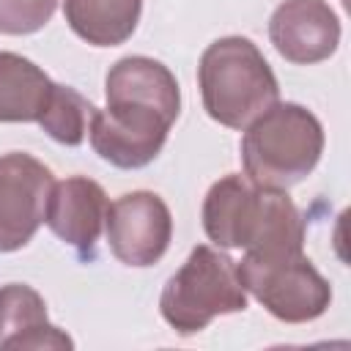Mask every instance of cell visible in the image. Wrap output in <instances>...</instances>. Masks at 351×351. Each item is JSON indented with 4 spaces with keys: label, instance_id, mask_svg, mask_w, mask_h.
I'll return each instance as SVG.
<instances>
[{
    "label": "cell",
    "instance_id": "obj_1",
    "mask_svg": "<svg viewBox=\"0 0 351 351\" xmlns=\"http://www.w3.org/2000/svg\"><path fill=\"white\" fill-rule=\"evenodd\" d=\"M203 230L217 247L271 252L304 250V222L282 189H266L230 173L203 200Z\"/></svg>",
    "mask_w": 351,
    "mask_h": 351
},
{
    "label": "cell",
    "instance_id": "obj_2",
    "mask_svg": "<svg viewBox=\"0 0 351 351\" xmlns=\"http://www.w3.org/2000/svg\"><path fill=\"white\" fill-rule=\"evenodd\" d=\"M324 154L321 121L302 104L274 101L241 137L244 176L266 189H291L302 184Z\"/></svg>",
    "mask_w": 351,
    "mask_h": 351
},
{
    "label": "cell",
    "instance_id": "obj_3",
    "mask_svg": "<svg viewBox=\"0 0 351 351\" xmlns=\"http://www.w3.org/2000/svg\"><path fill=\"white\" fill-rule=\"evenodd\" d=\"M197 82L206 112L228 129H247L280 99L271 66L244 36L211 41L200 55Z\"/></svg>",
    "mask_w": 351,
    "mask_h": 351
},
{
    "label": "cell",
    "instance_id": "obj_4",
    "mask_svg": "<svg viewBox=\"0 0 351 351\" xmlns=\"http://www.w3.org/2000/svg\"><path fill=\"white\" fill-rule=\"evenodd\" d=\"M241 310H247V291L236 274V261L208 244L189 252L159 296V313L178 335H197L217 315Z\"/></svg>",
    "mask_w": 351,
    "mask_h": 351
},
{
    "label": "cell",
    "instance_id": "obj_5",
    "mask_svg": "<svg viewBox=\"0 0 351 351\" xmlns=\"http://www.w3.org/2000/svg\"><path fill=\"white\" fill-rule=\"evenodd\" d=\"M236 274L277 321L307 324L326 313L332 285L321 277L304 250L247 252L236 263Z\"/></svg>",
    "mask_w": 351,
    "mask_h": 351
},
{
    "label": "cell",
    "instance_id": "obj_6",
    "mask_svg": "<svg viewBox=\"0 0 351 351\" xmlns=\"http://www.w3.org/2000/svg\"><path fill=\"white\" fill-rule=\"evenodd\" d=\"M173 123L176 121L156 107L107 101L104 110L93 112L88 134L93 151L104 162L121 170H137L159 156Z\"/></svg>",
    "mask_w": 351,
    "mask_h": 351
},
{
    "label": "cell",
    "instance_id": "obj_7",
    "mask_svg": "<svg viewBox=\"0 0 351 351\" xmlns=\"http://www.w3.org/2000/svg\"><path fill=\"white\" fill-rule=\"evenodd\" d=\"M52 170L25 151L0 156V252L22 250L44 222Z\"/></svg>",
    "mask_w": 351,
    "mask_h": 351
},
{
    "label": "cell",
    "instance_id": "obj_8",
    "mask_svg": "<svg viewBox=\"0 0 351 351\" xmlns=\"http://www.w3.org/2000/svg\"><path fill=\"white\" fill-rule=\"evenodd\" d=\"M104 233L112 255L126 266H154L170 247L173 217L167 203L148 189L126 192L110 203Z\"/></svg>",
    "mask_w": 351,
    "mask_h": 351
},
{
    "label": "cell",
    "instance_id": "obj_9",
    "mask_svg": "<svg viewBox=\"0 0 351 351\" xmlns=\"http://www.w3.org/2000/svg\"><path fill=\"white\" fill-rule=\"evenodd\" d=\"M269 38L288 63H321L340 44V19L326 0H282L269 19Z\"/></svg>",
    "mask_w": 351,
    "mask_h": 351
},
{
    "label": "cell",
    "instance_id": "obj_10",
    "mask_svg": "<svg viewBox=\"0 0 351 351\" xmlns=\"http://www.w3.org/2000/svg\"><path fill=\"white\" fill-rule=\"evenodd\" d=\"M107 208L110 203L101 184L85 176H71L66 181L52 184L44 222L60 241L74 247L80 255L90 258L104 230Z\"/></svg>",
    "mask_w": 351,
    "mask_h": 351
},
{
    "label": "cell",
    "instance_id": "obj_11",
    "mask_svg": "<svg viewBox=\"0 0 351 351\" xmlns=\"http://www.w3.org/2000/svg\"><path fill=\"white\" fill-rule=\"evenodd\" d=\"M71 337L47 318L38 291L25 282L0 288V348H71Z\"/></svg>",
    "mask_w": 351,
    "mask_h": 351
},
{
    "label": "cell",
    "instance_id": "obj_12",
    "mask_svg": "<svg viewBox=\"0 0 351 351\" xmlns=\"http://www.w3.org/2000/svg\"><path fill=\"white\" fill-rule=\"evenodd\" d=\"M107 101H132V104H148L178 118L181 110V90L173 77V71L145 55H129L121 58L104 80Z\"/></svg>",
    "mask_w": 351,
    "mask_h": 351
},
{
    "label": "cell",
    "instance_id": "obj_13",
    "mask_svg": "<svg viewBox=\"0 0 351 351\" xmlns=\"http://www.w3.org/2000/svg\"><path fill=\"white\" fill-rule=\"evenodd\" d=\"M55 82L27 58L0 52V123H27L41 118Z\"/></svg>",
    "mask_w": 351,
    "mask_h": 351
},
{
    "label": "cell",
    "instance_id": "obj_14",
    "mask_svg": "<svg viewBox=\"0 0 351 351\" xmlns=\"http://www.w3.org/2000/svg\"><path fill=\"white\" fill-rule=\"evenodd\" d=\"M143 0H63L69 27L93 47H118L137 30Z\"/></svg>",
    "mask_w": 351,
    "mask_h": 351
},
{
    "label": "cell",
    "instance_id": "obj_15",
    "mask_svg": "<svg viewBox=\"0 0 351 351\" xmlns=\"http://www.w3.org/2000/svg\"><path fill=\"white\" fill-rule=\"evenodd\" d=\"M96 107L69 85L52 88L49 104L38 118V126L60 145H80L90 129Z\"/></svg>",
    "mask_w": 351,
    "mask_h": 351
},
{
    "label": "cell",
    "instance_id": "obj_16",
    "mask_svg": "<svg viewBox=\"0 0 351 351\" xmlns=\"http://www.w3.org/2000/svg\"><path fill=\"white\" fill-rule=\"evenodd\" d=\"M58 0H0V33L5 36H27L41 30L52 14Z\"/></svg>",
    "mask_w": 351,
    "mask_h": 351
}]
</instances>
